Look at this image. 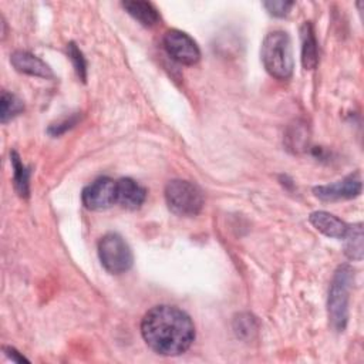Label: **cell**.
<instances>
[{
	"label": "cell",
	"instance_id": "1",
	"mask_svg": "<svg viewBox=\"0 0 364 364\" xmlns=\"http://www.w3.org/2000/svg\"><path fill=\"white\" fill-rule=\"evenodd\" d=\"M141 334L151 350L161 355H179L195 340V326L183 310L161 304L146 311L141 321Z\"/></svg>",
	"mask_w": 364,
	"mask_h": 364
},
{
	"label": "cell",
	"instance_id": "2",
	"mask_svg": "<svg viewBox=\"0 0 364 364\" xmlns=\"http://www.w3.org/2000/svg\"><path fill=\"white\" fill-rule=\"evenodd\" d=\"M262 63L266 71L277 80H289L293 74L291 41L286 31H272L262 43Z\"/></svg>",
	"mask_w": 364,
	"mask_h": 364
},
{
	"label": "cell",
	"instance_id": "3",
	"mask_svg": "<svg viewBox=\"0 0 364 364\" xmlns=\"http://www.w3.org/2000/svg\"><path fill=\"white\" fill-rule=\"evenodd\" d=\"M354 273L347 264L340 266L333 276L328 290V318L336 331H343L348 321V299Z\"/></svg>",
	"mask_w": 364,
	"mask_h": 364
},
{
	"label": "cell",
	"instance_id": "4",
	"mask_svg": "<svg viewBox=\"0 0 364 364\" xmlns=\"http://www.w3.org/2000/svg\"><path fill=\"white\" fill-rule=\"evenodd\" d=\"M165 200L172 213L183 218L196 216L203 208L202 191L183 179H172L166 183Z\"/></svg>",
	"mask_w": 364,
	"mask_h": 364
},
{
	"label": "cell",
	"instance_id": "5",
	"mask_svg": "<svg viewBox=\"0 0 364 364\" xmlns=\"http://www.w3.org/2000/svg\"><path fill=\"white\" fill-rule=\"evenodd\" d=\"M98 257L104 269L112 274L128 272L134 263V255L129 245L115 232H109L100 239Z\"/></svg>",
	"mask_w": 364,
	"mask_h": 364
},
{
	"label": "cell",
	"instance_id": "6",
	"mask_svg": "<svg viewBox=\"0 0 364 364\" xmlns=\"http://www.w3.org/2000/svg\"><path fill=\"white\" fill-rule=\"evenodd\" d=\"M166 53L179 64L193 65L200 60V50L193 38L181 30H168L164 36Z\"/></svg>",
	"mask_w": 364,
	"mask_h": 364
},
{
	"label": "cell",
	"instance_id": "7",
	"mask_svg": "<svg viewBox=\"0 0 364 364\" xmlns=\"http://www.w3.org/2000/svg\"><path fill=\"white\" fill-rule=\"evenodd\" d=\"M82 205L90 210H104L117 203V181L102 176L84 188Z\"/></svg>",
	"mask_w": 364,
	"mask_h": 364
},
{
	"label": "cell",
	"instance_id": "8",
	"mask_svg": "<svg viewBox=\"0 0 364 364\" xmlns=\"http://www.w3.org/2000/svg\"><path fill=\"white\" fill-rule=\"evenodd\" d=\"M316 198L324 202H334L343 199H351L361 193V179L360 173L348 175L347 178L337 181L330 185H320L313 188Z\"/></svg>",
	"mask_w": 364,
	"mask_h": 364
},
{
	"label": "cell",
	"instance_id": "9",
	"mask_svg": "<svg viewBox=\"0 0 364 364\" xmlns=\"http://www.w3.org/2000/svg\"><path fill=\"white\" fill-rule=\"evenodd\" d=\"M10 63L18 73L33 75V77H40V78L53 77V71L50 65L28 51H23V50L14 51L10 55Z\"/></svg>",
	"mask_w": 364,
	"mask_h": 364
},
{
	"label": "cell",
	"instance_id": "10",
	"mask_svg": "<svg viewBox=\"0 0 364 364\" xmlns=\"http://www.w3.org/2000/svg\"><path fill=\"white\" fill-rule=\"evenodd\" d=\"M146 199V189L131 178L117 181V203L125 209L135 210Z\"/></svg>",
	"mask_w": 364,
	"mask_h": 364
},
{
	"label": "cell",
	"instance_id": "11",
	"mask_svg": "<svg viewBox=\"0 0 364 364\" xmlns=\"http://www.w3.org/2000/svg\"><path fill=\"white\" fill-rule=\"evenodd\" d=\"M309 220L318 232H321L327 237H334V239H343L348 226L344 220H341L340 218L326 210L311 212L309 216Z\"/></svg>",
	"mask_w": 364,
	"mask_h": 364
},
{
	"label": "cell",
	"instance_id": "12",
	"mask_svg": "<svg viewBox=\"0 0 364 364\" xmlns=\"http://www.w3.org/2000/svg\"><path fill=\"white\" fill-rule=\"evenodd\" d=\"M125 11L134 17L144 27H154L161 20L156 7L149 1L142 0H127L121 3Z\"/></svg>",
	"mask_w": 364,
	"mask_h": 364
},
{
	"label": "cell",
	"instance_id": "13",
	"mask_svg": "<svg viewBox=\"0 0 364 364\" xmlns=\"http://www.w3.org/2000/svg\"><path fill=\"white\" fill-rule=\"evenodd\" d=\"M301 37V64L306 70L316 68L318 63V48L314 30L310 21H306L300 28Z\"/></svg>",
	"mask_w": 364,
	"mask_h": 364
},
{
	"label": "cell",
	"instance_id": "14",
	"mask_svg": "<svg viewBox=\"0 0 364 364\" xmlns=\"http://www.w3.org/2000/svg\"><path fill=\"white\" fill-rule=\"evenodd\" d=\"M344 239V253L351 260L363 259V225L354 223L348 225Z\"/></svg>",
	"mask_w": 364,
	"mask_h": 364
},
{
	"label": "cell",
	"instance_id": "15",
	"mask_svg": "<svg viewBox=\"0 0 364 364\" xmlns=\"http://www.w3.org/2000/svg\"><path fill=\"white\" fill-rule=\"evenodd\" d=\"M10 159H11V166H13V182H14V188L17 191V193L21 198H27L28 196V169L23 165V162L20 161V156L16 151L10 152Z\"/></svg>",
	"mask_w": 364,
	"mask_h": 364
},
{
	"label": "cell",
	"instance_id": "16",
	"mask_svg": "<svg viewBox=\"0 0 364 364\" xmlns=\"http://www.w3.org/2000/svg\"><path fill=\"white\" fill-rule=\"evenodd\" d=\"M24 111V104L23 101L7 91H1V98H0V121L1 124H6L11 121L14 117L21 114Z\"/></svg>",
	"mask_w": 364,
	"mask_h": 364
},
{
	"label": "cell",
	"instance_id": "17",
	"mask_svg": "<svg viewBox=\"0 0 364 364\" xmlns=\"http://www.w3.org/2000/svg\"><path fill=\"white\" fill-rule=\"evenodd\" d=\"M233 330L240 338H252L257 331V321L249 313H242L233 320Z\"/></svg>",
	"mask_w": 364,
	"mask_h": 364
},
{
	"label": "cell",
	"instance_id": "18",
	"mask_svg": "<svg viewBox=\"0 0 364 364\" xmlns=\"http://www.w3.org/2000/svg\"><path fill=\"white\" fill-rule=\"evenodd\" d=\"M67 54H68V57H70V60L74 65V70H75L78 78L81 81H85V78H87V61H85L81 50L77 47L75 43L71 41V43L67 44Z\"/></svg>",
	"mask_w": 364,
	"mask_h": 364
},
{
	"label": "cell",
	"instance_id": "19",
	"mask_svg": "<svg viewBox=\"0 0 364 364\" xmlns=\"http://www.w3.org/2000/svg\"><path fill=\"white\" fill-rule=\"evenodd\" d=\"M293 6H294L293 1H284V0H273V1H264L263 3V7L273 17H284V16H287Z\"/></svg>",
	"mask_w": 364,
	"mask_h": 364
},
{
	"label": "cell",
	"instance_id": "20",
	"mask_svg": "<svg viewBox=\"0 0 364 364\" xmlns=\"http://www.w3.org/2000/svg\"><path fill=\"white\" fill-rule=\"evenodd\" d=\"M77 122H78V115H73V117H70V118H67V119H64V121H61V122H57V124L51 125V127L48 128V132H50L51 135H54V136H55V135H60V134L65 132L67 129L73 128Z\"/></svg>",
	"mask_w": 364,
	"mask_h": 364
},
{
	"label": "cell",
	"instance_id": "21",
	"mask_svg": "<svg viewBox=\"0 0 364 364\" xmlns=\"http://www.w3.org/2000/svg\"><path fill=\"white\" fill-rule=\"evenodd\" d=\"M3 351L6 353V355H7L9 358H11V361H16V363H28V360H27L21 353H18L16 348H13V347L4 346V347H3Z\"/></svg>",
	"mask_w": 364,
	"mask_h": 364
}]
</instances>
